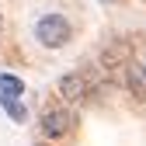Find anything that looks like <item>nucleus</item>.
<instances>
[{
	"label": "nucleus",
	"instance_id": "6e6552de",
	"mask_svg": "<svg viewBox=\"0 0 146 146\" xmlns=\"http://www.w3.org/2000/svg\"><path fill=\"white\" fill-rule=\"evenodd\" d=\"M0 31H4V14H0Z\"/></svg>",
	"mask_w": 146,
	"mask_h": 146
},
{
	"label": "nucleus",
	"instance_id": "f03ea898",
	"mask_svg": "<svg viewBox=\"0 0 146 146\" xmlns=\"http://www.w3.org/2000/svg\"><path fill=\"white\" fill-rule=\"evenodd\" d=\"M35 38H38L42 49H63L73 38V25L66 21L63 14L49 11V14H42L38 21H35Z\"/></svg>",
	"mask_w": 146,
	"mask_h": 146
},
{
	"label": "nucleus",
	"instance_id": "7ed1b4c3",
	"mask_svg": "<svg viewBox=\"0 0 146 146\" xmlns=\"http://www.w3.org/2000/svg\"><path fill=\"white\" fill-rule=\"evenodd\" d=\"M56 90H59V98H63V104H84V101H90V94H94V84H90L84 73H63V77L56 80Z\"/></svg>",
	"mask_w": 146,
	"mask_h": 146
},
{
	"label": "nucleus",
	"instance_id": "0eeeda50",
	"mask_svg": "<svg viewBox=\"0 0 146 146\" xmlns=\"http://www.w3.org/2000/svg\"><path fill=\"white\" fill-rule=\"evenodd\" d=\"M35 146H52V143H45V139H38V143H35Z\"/></svg>",
	"mask_w": 146,
	"mask_h": 146
},
{
	"label": "nucleus",
	"instance_id": "423d86ee",
	"mask_svg": "<svg viewBox=\"0 0 146 146\" xmlns=\"http://www.w3.org/2000/svg\"><path fill=\"white\" fill-rule=\"evenodd\" d=\"M0 98H25V80L14 73H0Z\"/></svg>",
	"mask_w": 146,
	"mask_h": 146
},
{
	"label": "nucleus",
	"instance_id": "39448f33",
	"mask_svg": "<svg viewBox=\"0 0 146 146\" xmlns=\"http://www.w3.org/2000/svg\"><path fill=\"white\" fill-rule=\"evenodd\" d=\"M0 108L7 111L11 122H17V125H25V122H28V108H25L21 98H0Z\"/></svg>",
	"mask_w": 146,
	"mask_h": 146
},
{
	"label": "nucleus",
	"instance_id": "1a4fd4ad",
	"mask_svg": "<svg viewBox=\"0 0 146 146\" xmlns=\"http://www.w3.org/2000/svg\"><path fill=\"white\" fill-rule=\"evenodd\" d=\"M139 66H143V70H146V56H143V63H139Z\"/></svg>",
	"mask_w": 146,
	"mask_h": 146
},
{
	"label": "nucleus",
	"instance_id": "20e7f679",
	"mask_svg": "<svg viewBox=\"0 0 146 146\" xmlns=\"http://www.w3.org/2000/svg\"><path fill=\"white\" fill-rule=\"evenodd\" d=\"M122 73H125V84H129V94L136 101H146V70L139 63H129Z\"/></svg>",
	"mask_w": 146,
	"mask_h": 146
},
{
	"label": "nucleus",
	"instance_id": "f257e3e1",
	"mask_svg": "<svg viewBox=\"0 0 146 146\" xmlns=\"http://www.w3.org/2000/svg\"><path fill=\"white\" fill-rule=\"evenodd\" d=\"M73 129H77V115H73L70 104H49L45 111L38 115V136L45 143H63Z\"/></svg>",
	"mask_w": 146,
	"mask_h": 146
},
{
	"label": "nucleus",
	"instance_id": "9d476101",
	"mask_svg": "<svg viewBox=\"0 0 146 146\" xmlns=\"http://www.w3.org/2000/svg\"><path fill=\"white\" fill-rule=\"evenodd\" d=\"M101 4H115V0H101Z\"/></svg>",
	"mask_w": 146,
	"mask_h": 146
}]
</instances>
